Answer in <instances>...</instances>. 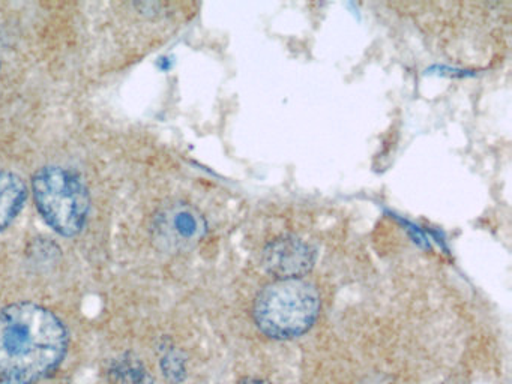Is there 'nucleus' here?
<instances>
[{"label": "nucleus", "mask_w": 512, "mask_h": 384, "mask_svg": "<svg viewBox=\"0 0 512 384\" xmlns=\"http://www.w3.org/2000/svg\"><path fill=\"white\" fill-rule=\"evenodd\" d=\"M62 321L44 306L14 303L0 311V378L28 384L52 372L67 353Z\"/></svg>", "instance_id": "1"}, {"label": "nucleus", "mask_w": 512, "mask_h": 384, "mask_svg": "<svg viewBox=\"0 0 512 384\" xmlns=\"http://www.w3.org/2000/svg\"><path fill=\"white\" fill-rule=\"evenodd\" d=\"M319 290L307 279H278L266 285L254 300L253 318L260 332L272 339L304 335L320 314Z\"/></svg>", "instance_id": "2"}, {"label": "nucleus", "mask_w": 512, "mask_h": 384, "mask_svg": "<svg viewBox=\"0 0 512 384\" xmlns=\"http://www.w3.org/2000/svg\"><path fill=\"white\" fill-rule=\"evenodd\" d=\"M32 191L38 212L56 233L73 237L83 230L91 200L79 174L58 165L41 168L32 179Z\"/></svg>", "instance_id": "3"}, {"label": "nucleus", "mask_w": 512, "mask_h": 384, "mask_svg": "<svg viewBox=\"0 0 512 384\" xmlns=\"http://www.w3.org/2000/svg\"><path fill=\"white\" fill-rule=\"evenodd\" d=\"M208 231L205 216L188 203L166 204L154 216L152 233L155 242L167 252H184L194 248Z\"/></svg>", "instance_id": "4"}, {"label": "nucleus", "mask_w": 512, "mask_h": 384, "mask_svg": "<svg viewBox=\"0 0 512 384\" xmlns=\"http://www.w3.org/2000/svg\"><path fill=\"white\" fill-rule=\"evenodd\" d=\"M316 263V249L296 236H283L269 243L262 252V267L278 279H302Z\"/></svg>", "instance_id": "5"}, {"label": "nucleus", "mask_w": 512, "mask_h": 384, "mask_svg": "<svg viewBox=\"0 0 512 384\" xmlns=\"http://www.w3.org/2000/svg\"><path fill=\"white\" fill-rule=\"evenodd\" d=\"M28 188L19 174L0 170V231L10 227L25 206Z\"/></svg>", "instance_id": "6"}, {"label": "nucleus", "mask_w": 512, "mask_h": 384, "mask_svg": "<svg viewBox=\"0 0 512 384\" xmlns=\"http://www.w3.org/2000/svg\"><path fill=\"white\" fill-rule=\"evenodd\" d=\"M122 384H152L148 369L139 360L122 359L113 368Z\"/></svg>", "instance_id": "7"}, {"label": "nucleus", "mask_w": 512, "mask_h": 384, "mask_svg": "<svg viewBox=\"0 0 512 384\" xmlns=\"http://www.w3.org/2000/svg\"><path fill=\"white\" fill-rule=\"evenodd\" d=\"M164 375L173 383H179L185 377V360L178 350H169L161 360Z\"/></svg>", "instance_id": "8"}, {"label": "nucleus", "mask_w": 512, "mask_h": 384, "mask_svg": "<svg viewBox=\"0 0 512 384\" xmlns=\"http://www.w3.org/2000/svg\"><path fill=\"white\" fill-rule=\"evenodd\" d=\"M241 384H269L266 381L259 380V378H247V380L242 381Z\"/></svg>", "instance_id": "9"}, {"label": "nucleus", "mask_w": 512, "mask_h": 384, "mask_svg": "<svg viewBox=\"0 0 512 384\" xmlns=\"http://www.w3.org/2000/svg\"><path fill=\"white\" fill-rule=\"evenodd\" d=\"M0 384H17V383H11V381H4V383H0Z\"/></svg>", "instance_id": "10"}]
</instances>
